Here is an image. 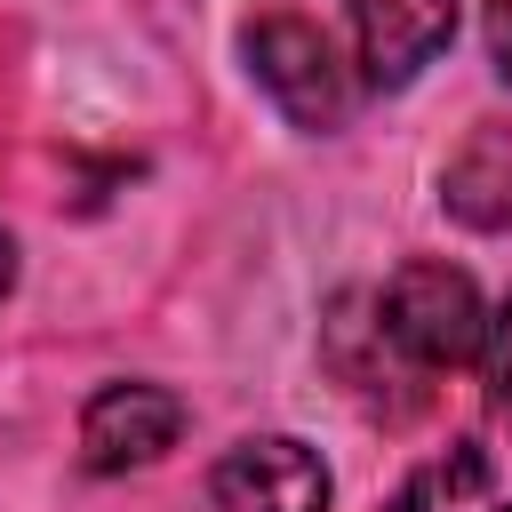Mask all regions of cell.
Returning a JSON list of instances; mask_svg holds the SVG:
<instances>
[{"label": "cell", "instance_id": "obj_1", "mask_svg": "<svg viewBox=\"0 0 512 512\" xmlns=\"http://www.w3.org/2000/svg\"><path fill=\"white\" fill-rule=\"evenodd\" d=\"M368 320L384 336V352L416 376H448V368H472L480 360V336H488V304L472 288V272L440 264V256H416L400 264L376 296H368Z\"/></svg>", "mask_w": 512, "mask_h": 512}, {"label": "cell", "instance_id": "obj_2", "mask_svg": "<svg viewBox=\"0 0 512 512\" xmlns=\"http://www.w3.org/2000/svg\"><path fill=\"white\" fill-rule=\"evenodd\" d=\"M240 56H248V80L280 104L288 128L336 136V128L352 120V72H344L336 40H328L312 16H296V8L256 16V24L240 32Z\"/></svg>", "mask_w": 512, "mask_h": 512}, {"label": "cell", "instance_id": "obj_3", "mask_svg": "<svg viewBox=\"0 0 512 512\" xmlns=\"http://www.w3.org/2000/svg\"><path fill=\"white\" fill-rule=\"evenodd\" d=\"M336 480L296 432H248L208 464V512H328Z\"/></svg>", "mask_w": 512, "mask_h": 512}, {"label": "cell", "instance_id": "obj_4", "mask_svg": "<svg viewBox=\"0 0 512 512\" xmlns=\"http://www.w3.org/2000/svg\"><path fill=\"white\" fill-rule=\"evenodd\" d=\"M184 424H192V408L168 384H104L80 408V464L104 472V480L112 472H144L184 440Z\"/></svg>", "mask_w": 512, "mask_h": 512}, {"label": "cell", "instance_id": "obj_5", "mask_svg": "<svg viewBox=\"0 0 512 512\" xmlns=\"http://www.w3.org/2000/svg\"><path fill=\"white\" fill-rule=\"evenodd\" d=\"M344 24L368 88H408L456 40V0H344Z\"/></svg>", "mask_w": 512, "mask_h": 512}, {"label": "cell", "instance_id": "obj_6", "mask_svg": "<svg viewBox=\"0 0 512 512\" xmlns=\"http://www.w3.org/2000/svg\"><path fill=\"white\" fill-rule=\"evenodd\" d=\"M440 208L472 232H512V120H480L448 168H440Z\"/></svg>", "mask_w": 512, "mask_h": 512}, {"label": "cell", "instance_id": "obj_7", "mask_svg": "<svg viewBox=\"0 0 512 512\" xmlns=\"http://www.w3.org/2000/svg\"><path fill=\"white\" fill-rule=\"evenodd\" d=\"M480 376H488V400H496V416L512 424V296L488 312V336H480Z\"/></svg>", "mask_w": 512, "mask_h": 512}, {"label": "cell", "instance_id": "obj_8", "mask_svg": "<svg viewBox=\"0 0 512 512\" xmlns=\"http://www.w3.org/2000/svg\"><path fill=\"white\" fill-rule=\"evenodd\" d=\"M488 64L512 88V0H488Z\"/></svg>", "mask_w": 512, "mask_h": 512}, {"label": "cell", "instance_id": "obj_9", "mask_svg": "<svg viewBox=\"0 0 512 512\" xmlns=\"http://www.w3.org/2000/svg\"><path fill=\"white\" fill-rule=\"evenodd\" d=\"M16 288V240H8V224H0V296Z\"/></svg>", "mask_w": 512, "mask_h": 512}, {"label": "cell", "instance_id": "obj_10", "mask_svg": "<svg viewBox=\"0 0 512 512\" xmlns=\"http://www.w3.org/2000/svg\"><path fill=\"white\" fill-rule=\"evenodd\" d=\"M384 512H424V488H408V496H392Z\"/></svg>", "mask_w": 512, "mask_h": 512}, {"label": "cell", "instance_id": "obj_11", "mask_svg": "<svg viewBox=\"0 0 512 512\" xmlns=\"http://www.w3.org/2000/svg\"><path fill=\"white\" fill-rule=\"evenodd\" d=\"M496 512H512V504H496Z\"/></svg>", "mask_w": 512, "mask_h": 512}]
</instances>
